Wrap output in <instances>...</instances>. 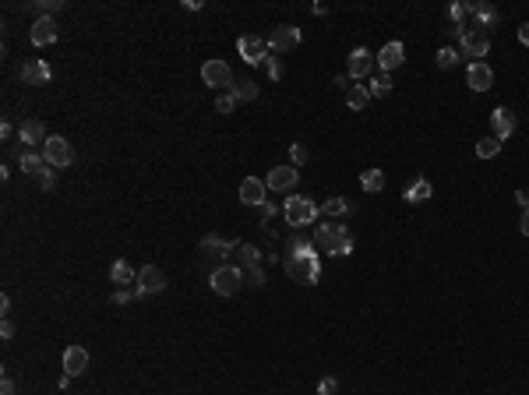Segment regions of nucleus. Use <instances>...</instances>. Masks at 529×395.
<instances>
[{"label":"nucleus","instance_id":"obj_47","mask_svg":"<svg viewBox=\"0 0 529 395\" xmlns=\"http://www.w3.org/2000/svg\"><path fill=\"white\" fill-rule=\"evenodd\" d=\"M519 233H522V236H529V208L522 212V219H519Z\"/></svg>","mask_w":529,"mask_h":395},{"label":"nucleus","instance_id":"obj_41","mask_svg":"<svg viewBox=\"0 0 529 395\" xmlns=\"http://www.w3.org/2000/svg\"><path fill=\"white\" fill-rule=\"evenodd\" d=\"M36 180H39V188H43V191H53V188H57V176H53V166H50L46 173H39Z\"/></svg>","mask_w":529,"mask_h":395},{"label":"nucleus","instance_id":"obj_34","mask_svg":"<svg viewBox=\"0 0 529 395\" xmlns=\"http://www.w3.org/2000/svg\"><path fill=\"white\" fill-rule=\"evenodd\" d=\"M434 60H438V68H455L462 57H459V50H455V46H441V50H438V57H434Z\"/></svg>","mask_w":529,"mask_h":395},{"label":"nucleus","instance_id":"obj_29","mask_svg":"<svg viewBox=\"0 0 529 395\" xmlns=\"http://www.w3.org/2000/svg\"><path fill=\"white\" fill-rule=\"evenodd\" d=\"M367 92H370V99H385V96L392 92V78H388L385 71L370 74V81H367Z\"/></svg>","mask_w":529,"mask_h":395},{"label":"nucleus","instance_id":"obj_10","mask_svg":"<svg viewBox=\"0 0 529 395\" xmlns=\"http://www.w3.org/2000/svg\"><path fill=\"white\" fill-rule=\"evenodd\" d=\"M470 18H473L470 28L490 32V28H497V21H501V11H497L494 4H487V0H477V4H470Z\"/></svg>","mask_w":529,"mask_h":395},{"label":"nucleus","instance_id":"obj_1","mask_svg":"<svg viewBox=\"0 0 529 395\" xmlns=\"http://www.w3.org/2000/svg\"><path fill=\"white\" fill-rule=\"evenodd\" d=\"M286 272L293 283H303V286H315L321 279V261L315 251V240L300 230H293L290 244H286Z\"/></svg>","mask_w":529,"mask_h":395},{"label":"nucleus","instance_id":"obj_28","mask_svg":"<svg viewBox=\"0 0 529 395\" xmlns=\"http://www.w3.org/2000/svg\"><path fill=\"white\" fill-rule=\"evenodd\" d=\"M230 92L237 96V103H254V99L261 96V88H258L251 78H243V81H233V88H230Z\"/></svg>","mask_w":529,"mask_h":395},{"label":"nucleus","instance_id":"obj_6","mask_svg":"<svg viewBox=\"0 0 529 395\" xmlns=\"http://www.w3.org/2000/svg\"><path fill=\"white\" fill-rule=\"evenodd\" d=\"M43 156H46V163H50L53 170H64V166H71V163H74V148H71V141H68V138L50 134V138H46V145H43Z\"/></svg>","mask_w":529,"mask_h":395},{"label":"nucleus","instance_id":"obj_17","mask_svg":"<svg viewBox=\"0 0 529 395\" xmlns=\"http://www.w3.org/2000/svg\"><path fill=\"white\" fill-rule=\"evenodd\" d=\"M233 244H237V240H226V236H219V233H208L201 244H198V251H201L205 258H230V254H233Z\"/></svg>","mask_w":529,"mask_h":395},{"label":"nucleus","instance_id":"obj_22","mask_svg":"<svg viewBox=\"0 0 529 395\" xmlns=\"http://www.w3.org/2000/svg\"><path fill=\"white\" fill-rule=\"evenodd\" d=\"M328 254H332V258H350V254H353V233H350V226H339V223H335Z\"/></svg>","mask_w":529,"mask_h":395},{"label":"nucleus","instance_id":"obj_16","mask_svg":"<svg viewBox=\"0 0 529 395\" xmlns=\"http://www.w3.org/2000/svg\"><path fill=\"white\" fill-rule=\"evenodd\" d=\"M268 188H265V180H258V176H247L243 184H240V201L243 205H251V208H261L268 198Z\"/></svg>","mask_w":529,"mask_h":395},{"label":"nucleus","instance_id":"obj_36","mask_svg":"<svg viewBox=\"0 0 529 395\" xmlns=\"http://www.w3.org/2000/svg\"><path fill=\"white\" fill-rule=\"evenodd\" d=\"M215 110H219V113H233L237 110V96L233 92H219V96H215Z\"/></svg>","mask_w":529,"mask_h":395},{"label":"nucleus","instance_id":"obj_46","mask_svg":"<svg viewBox=\"0 0 529 395\" xmlns=\"http://www.w3.org/2000/svg\"><path fill=\"white\" fill-rule=\"evenodd\" d=\"M515 201H519V205H522V212H526V208H529V191H526V188H519V191H515Z\"/></svg>","mask_w":529,"mask_h":395},{"label":"nucleus","instance_id":"obj_18","mask_svg":"<svg viewBox=\"0 0 529 395\" xmlns=\"http://www.w3.org/2000/svg\"><path fill=\"white\" fill-rule=\"evenodd\" d=\"M18 78H21L25 85H50L53 71H50V64H46V60H28V64H21Z\"/></svg>","mask_w":529,"mask_h":395},{"label":"nucleus","instance_id":"obj_45","mask_svg":"<svg viewBox=\"0 0 529 395\" xmlns=\"http://www.w3.org/2000/svg\"><path fill=\"white\" fill-rule=\"evenodd\" d=\"M332 85H335V88H342V92H346V88H350L353 81H350V74H339V78H332Z\"/></svg>","mask_w":529,"mask_h":395},{"label":"nucleus","instance_id":"obj_31","mask_svg":"<svg viewBox=\"0 0 529 395\" xmlns=\"http://www.w3.org/2000/svg\"><path fill=\"white\" fill-rule=\"evenodd\" d=\"M360 188H363L367 194H378V191L385 188V173H381V170H363V173H360Z\"/></svg>","mask_w":529,"mask_h":395},{"label":"nucleus","instance_id":"obj_37","mask_svg":"<svg viewBox=\"0 0 529 395\" xmlns=\"http://www.w3.org/2000/svg\"><path fill=\"white\" fill-rule=\"evenodd\" d=\"M243 283H247V286H265V272H261V265H258V268H243Z\"/></svg>","mask_w":529,"mask_h":395},{"label":"nucleus","instance_id":"obj_19","mask_svg":"<svg viewBox=\"0 0 529 395\" xmlns=\"http://www.w3.org/2000/svg\"><path fill=\"white\" fill-rule=\"evenodd\" d=\"M402 60H406V46H402V43H385L378 50V68L385 74H392L395 68H402Z\"/></svg>","mask_w":529,"mask_h":395},{"label":"nucleus","instance_id":"obj_7","mask_svg":"<svg viewBox=\"0 0 529 395\" xmlns=\"http://www.w3.org/2000/svg\"><path fill=\"white\" fill-rule=\"evenodd\" d=\"M240 57H243V64H251V68H265V60H268V39L261 36H243L237 43Z\"/></svg>","mask_w":529,"mask_h":395},{"label":"nucleus","instance_id":"obj_38","mask_svg":"<svg viewBox=\"0 0 529 395\" xmlns=\"http://www.w3.org/2000/svg\"><path fill=\"white\" fill-rule=\"evenodd\" d=\"M131 300H141V296H138V286H131V290H117V293H113V303H131Z\"/></svg>","mask_w":529,"mask_h":395},{"label":"nucleus","instance_id":"obj_11","mask_svg":"<svg viewBox=\"0 0 529 395\" xmlns=\"http://www.w3.org/2000/svg\"><path fill=\"white\" fill-rule=\"evenodd\" d=\"M297 180H300V170H297L293 163H290V166H275V170H268V176H265V188H268V191H293Z\"/></svg>","mask_w":529,"mask_h":395},{"label":"nucleus","instance_id":"obj_24","mask_svg":"<svg viewBox=\"0 0 529 395\" xmlns=\"http://www.w3.org/2000/svg\"><path fill=\"white\" fill-rule=\"evenodd\" d=\"M64 371L74 378V374H85L88 371V350H81V346H68L64 350Z\"/></svg>","mask_w":529,"mask_h":395},{"label":"nucleus","instance_id":"obj_48","mask_svg":"<svg viewBox=\"0 0 529 395\" xmlns=\"http://www.w3.org/2000/svg\"><path fill=\"white\" fill-rule=\"evenodd\" d=\"M519 43H522V46H529V21H526V25H519Z\"/></svg>","mask_w":529,"mask_h":395},{"label":"nucleus","instance_id":"obj_3","mask_svg":"<svg viewBox=\"0 0 529 395\" xmlns=\"http://www.w3.org/2000/svg\"><path fill=\"white\" fill-rule=\"evenodd\" d=\"M208 286H212V293L215 296H233L240 286H243V268H237V265H219L208 276Z\"/></svg>","mask_w":529,"mask_h":395},{"label":"nucleus","instance_id":"obj_25","mask_svg":"<svg viewBox=\"0 0 529 395\" xmlns=\"http://www.w3.org/2000/svg\"><path fill=\"white\" fill-rule=\"evenodd\" d=\"M110 283H117V290H131V286H138V276H134V268L120 258L110 268Z\"/></svg>","mask_w":529,"mask_h":395},{"label":"nucleus","instance_id":"obj_43","mask_svg":"<svg viewBox=\"0 0 529 395\" xmlns=\"http://www.w3.org/2000/svg\"><path fill=\"white\" fill-rule=\"evenodd\" d=\"M0 395H18V388H14L11 374H4V381H0Z\"/></svg>","mask_w":529,"mask_h":395},{"label":"nucleus","instance_id":"obj_21","mask_svg":"<svg viewBox=\"0 0 529 395\" xmlns=\"http://www.w3.org/2000/svg\"><path fill=\"white\" fill-rule=\"evenodd\" d=\"M18 166H21V173H28V176H39V173L50 170L46 156H43V152H36V148H21V152H18Z\"/></svg>","mask_w":529,"mask_h":395},{"label":"nucleus","instance_id":"obj_8","mask_svg":"<svg viewBox=\"0 0 529 395\" xmlns=\"http://www.w3.org/2000/svg\"><path fill=\"white\" fill-rule=\"evenodd\" d=\"M375 64H378V57L370 53V50H363V46H357L346 57V74H350V81H363L370 71H375Z\"/></svg>","mask_w":529,"mask_h":395},{"label":"nucleus","instance_id":"obj_33","mask_svg":"<svg viewBox=\"0 0 529 395\" xmlns=\"http://www.w3.org/2000/svg\"><path fill=\"white\" fill-rule=\"evenodd\" d=\"M448 18H452V28H470V25H466V18H470V4H452Z\"/></svg>","mask_w":529,"mask_h":395},{"label":"nucleus","instance_id":"obj_13","mask_svg":"<svg viewBox=\"0 0 529 395\" xmlns=\"http://www.w3.org/2000/svg\"><path fill=\"white\" fill-rule=\"evenodd\" d=\"M515 128H519V120H515V113H512L508 106H497V110L490 113V131H494L497 141H508V138L515 134Z\"/></svg>","mask_w":529,"mask_h":395},{"label":"nucleus","instance_id":"obj_2","mask_svg":"<svg viewBox=\"0 0 529 395\" xmlns=\"http://www.w3.org/2000/svg\"><path fill=\"white\" fill-rule=\"evenodd\" d=\"M318 216H321V205H315L310 198H303V194H293V198H286L283 219H286V223H290L293 230L315 226V223H318Z\"/></svg>","mask_w":529,"mask_h":395},{"label":"nucleus","instance_id":"obj_4","mask_svg":"<svg viewBox=\"0 0 529 395\" xmlns=\"http://www.w3.org/2000/svg\"><path fill=\"white\" fill-rule=\"evenodd\" d=\"M490 50V36L480 32V28H466L459 36V57H470V64H480Z\"/></svg>","mask_w":529,"mask_h":395},{"label":"nucleus","instance_id":"obj_39","mask_svg":"<svg viewBox=\"0 0 529 395\" xmlns=\"http://www.w3.org/2000/svg\"><path fill=\"white\" fill-rule=\"evenodd\" d=\"M265 71H268V78H272V81L283 78V64H279L275 57H268V60H265Z\"/></svg>","mask_w":529,"mask_h":395},{"label":"nucleus","instance_id":"obj_20","mask_svg":"<svg viewBox=\"0 0 529 395\" xmlns=\"http://www.w3.org/2000/svg\"><path fill=\"white\" fill-rule=\"evenodd\" d=\"M466 81H470L473 92H487V88L494 85V71H490L487 60H480V64H470V68H466Z\"/></svg>","mask_w":529,"mask_h":395},{"label":"nucleus","instance_id":"obj_40","mask_svg":"<svg viewBox=\"0 0 529 395\" xmlns=\"http://www.w3.org/2000/svg\"><path fill=\"white\" fill-rule=\"evenodd\" d=\"M290 159H293V166H303L307 163V148L303 145H290Z\"/></svg>","mask_w":529,"mask_h":395},{"label":"nucleus","instance_id":"obj_14","mask_svg":"<svg viewBox=\"0 0 529 395\" xmlns=\"http://www.w3.org/2000/svg\"><path fill=\"white\" fill-rule=\"evenodd\" d=\"M46 124L43 120H25V124L18 128V141H21V148H43L46 145Z\"/></svg>","mask_w":529,"mask_h":395},{"label":"nucleus","instance_id":"obj_50","mask_svg":"<svg viewBox=\"0 0 529 395\" xmlns=\"http://www.w3.org/2000/svg\"><path fill=\"white\" fill-rule=\"evenodd\" d=\"M8 311H11V296L4 293V296H0V314H4V318H8Z\"/></svg>","mask_w":529,"mask_h":395},{"label":"nucleus","instance_id":"obj_35","mask_svg":"<svg viewBox=\"0 0 529 395\" xmlns=\"http://www.w3.org/2000/svg\"><path fill=\"white\" fill-rule=\"evenodd\" d=\"M60 8H64L60 0H39V4H32V11H39V18H53Z\"/></svg>","mask_w":529,"mask_h":395},{"label":"nucleus","instance_id":"obj_32","mask_svg":"<svg viewBox=\"0 0 529 395\" xmlns=\"http://www.w3.org/2000/svg\"><path fill=\"white\" fill-rule=\"evenodd\" d=\"M497 152H501V141H497L494 134L483 138V141H477V159H494Z\"/></svg>","mask_w":529,"mask_h":395},{"label":"nucleus","instance_id":"obj_44","mask_svg":"<svg viewBox=\"0 0 529 395\" xmlns=\"http://www.w3.org/2000/svg\"><path fill=\"white\" fill-rule=\"evenodd\" d=\"M0 339H4V343H8V339H14V325H11L8 318H4V325H0Z\"/></svg>","mask_w":529,"mask_h":395},{"label":"nucleus","instance_id":"obj_26","mask_svg":"<svg viewBox=\"0 0 529 395\" xmlns=\"http://www.w3.org/2000/svg\"><path fill=\"white\" fill-rule=\"evenodd\" d=\"M430 194H434V188H430V180H423V176H420V180H413V184H410L406 191H402V198H406L410 205H420V201H427Z\"/></svg>","mask_w":529,"mask_h":395},{"label":"nucleus","instance_id":"obj_12","mask_svg":"<svg viewBox=\"0 0 529 395\" xmlns=\"http://www.w3.org/2000/svg\"><path fill=\"white\" fill-rule=\"evenodd\" d=\"M166 290V276L159 265H145L138 272V296H152V293H163Z\"/></svg>","mask_w":529,"mask_h":395},{"label":"nucleus","instance_id":"obj_9","mask_svg":"<svg viewBox=\"0 0 529 395\" xmlns=\"http://www.w3.org/2000/svg\"><path fill=\"white\" fill-rule=\"evenodd\" d=\"M300 39H303V32H300L297 25H275V32L268 36V50H275V53H290V50L300 46Z\"/></svg>","mask_w":529,"mask_h":395},{"label":"nucleus","instance_id":"obj_5","mask_svg":"<svg viewBox=\"0 0 529 395\" xmlns=\"http://www.w3.org/2000/svg\"><path fill=\"white\" fill-rule=\"evenodd\" d=\"M201 78H205V85L215 88V92H230L233 81H237L233 71H230V64H226V60H219V57L205 60V64H201Z\"/></svg>","mask_w":529,"mask_h":395},{"label":"nucleus","instance_id":"obj_49","mask_svg":"<svg viewBox=\"0 0 529 395\" xmlns=\"http://www.w3.org/2000/svg\"><path fill=\"white\" fill-rule=\"evenodd\" d=\"M11 134H14V128H11V120H4V124H0V138H4V141H8Z\"/></svg>","mask_w":529,"mask_h":395},{"label":"nucleus","instance_id":"obj_27","mask_svg":"<svg viewBox=\"0 0 529 395\" xmlns=\"http://www.w3.org/2000/svg\"><path fill=\"white\" fill-rule=\"evenodd\" d=\"M350 212H353L350 198H328V201L321 205V216H325V219H342V216H350Z\"/></svg>","mask_w":529,"mask_h":395},{"label":"nucleus","instance_id":"obj_23","mask_svg":"<svg viewBox=\"0 0 529 395\" xmlns=\"http://www.w3.org/2000/svg\"><path fill=\"white\" fill-rule=\"evenodd\" d=\"M230 258H237V268H258L261 265V251L254 244H247V240H237Z\"/></svg>","mask_w":529,"mask_h":395},{"label":"nucleus","instance_id":"obj_30","mask_svg":"<svg viewBox=\"0 0 529 395\" xmlns=\"http://www.w3.org/2000/svg\"><path fill=\"white\" fill-rule=\"evenodd\" d=\"M367 103H370L367 85H360V81H357V85H350V88H346V106H350V110H363Z\"/></svg>","mask_w":529,"mask_h":395},{"label":"nucleus","instance_id":"obj_42","mask_svg":"<svg viewBox=\"0 0 529 395\" xmlns=\"http://www.w3.org/2000/svg\"><path fill=\"white\" fill-rule=\"evenodd\" d=\"M339 392V381L335 378H321L318 381V395H335Z\"/></svg>","mask_w":529,"mask_h":395},{"label":"nucleus","instance_id":"obj_15","mask_svg":"<svg viewBox=\"0 0 529 395\" xmlns=\"http://www.w3.org/2000/svg\"><path fill=\"white\" fill-rule=\"evenodd\" d=\"M60 36V25L53 18H36L32 32H28V39H32V46H53Z\"/></svg>","mask_w":529,"mask_h":395}]
</instances>
